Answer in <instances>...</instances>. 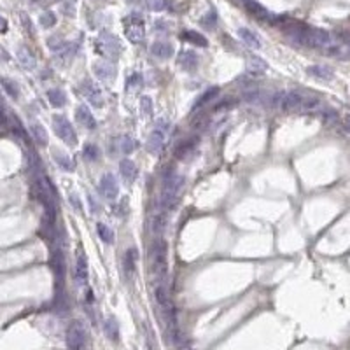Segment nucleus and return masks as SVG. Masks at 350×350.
<instances>
[{"instance_id":"1","label":"nucleus","mask_w":350,"mask_h":350,"mask_svg":"<svg viewBox=\"0 0 350 350\" xmlns=\"http://www.w3.org/2000/svg\"><path fill=\"white\" fill-rule=\"evenodd\" d=\"M154 298H156L158 310H160V314H161V321L165 322L168 335L177 336V317H175L172 298H170V293L165 284H158L154 287Z\"/></svg>"},{"instance_id":"2","label":"nucleus","mask_w":350,"mask_h":350,"mask_svg":"<svg viewBox=\"0 0 350 350\" xmlns=\"http://www.w3.org/2000/svg\"><path fill=\"white\" fill-rule=\"evenodd\" d=\"M184 182L186 179L177 172H168L165 175L163 189H161V205H163V208L170 210L177 205L179 196L184 189Z\"/></svg>"},{"instance_id":"3","label":"nucleus","mask_w":350,"mask_h":350,"mask_svg":"<svg viewBox=\"0 0 350 350\" xmlns=\"http://www.w3.org/2000/svg\"><path fill=\"white\" fill-rule=\"evenodd\" d=\"M151 263H152V273L156 279H160L158 284H163V279L166 275V243L165 240H158L151 249Z\"/></svg>"},{"instance_id":"4","label":"nucleus","mask_w":350,"mask_h":350,"mask_svg":"<svg viewBox=\"0 0 350 350\" xmlns=\"http://www.w3.org/2000/svg\"><path fill=\"white\" fill-rule=\"evenodd\" d=\"M168 121L166 119H160V121L156 123L154 130H152V133L149 135L147 139V151L151 152V154H158V152L163 149L165 142H166V133H168Z\"/></svg>"},{"instance_id":"5","label":"nucleus","mask_w":350,"mask_h":350,"mask_svg":"<svg viewBox=\"0 0 350 350\" xmlns=\"http://www.w3.org/2000/svg\"><path fill=\"white\" fill-rule=\"evenodd\" d=\"M125 33H126L128 41L133 42V44H139V42L144 41V37H146V28H144V20L139 12L130 14L125 20Z\"/></svg>"},{"instance_id":"6","label":"nucleus","mask_w":350,"mask_h":350,"mask_svg":"<svg viewBox=\"0 0 350 350\" xmlns=\"http://www.w3.org/2000/svg\"><path fill=\"white\" fill-rule=\"evenodd\" d=\"M53 130L63 142L68 144V146H74L75 140H77V135H75V130H74V126H72V123L68 121L65 116H62V114H54L53 116Z\"/></svg>"},{"instance_id":"7","label":"nucleus","mask_w":350,"mask_h":350,"mask_svg":"<svg viewBox=\"0 0 350 350\" xmlns=\"http://www.w3.org/2000/svg\"><path fill=\"white\" fill-rule=\"evenodd\" d=\"M86 343V327L83 322H72L67 329V347L70 350H83Z\"/></svg>"},{"instance_id":"8","label":"nucleus","mask_w":350,"mask_h":350,"mask_svg":"<svg viewBox=\"0 0 350 350\" xmlns=\"http://www.w3.org/2000/svg\"><path fill=\"white\" fill-rule=\"evenodd\" d=\"M81 91H83V95L88 98V102L93 105V107H102V105H104V96H102L100 88H98L93 81H89V79L83 81Z\"/></svg>"},{"instance_id":"9","label":"nucleus","mask_w":350,"mask_h":350,"mask_svg":"<svg viewBox=\"0 0 350 350\" xmlns=\"http://www.w3.org/2000/svg\"><path fill=\"white\" fill-rule=\"evenodd\" d=\"M93 70H95L96 77L102 79L104 83H112L114 77H116V67L109 60H98V62H95L93 63Z\"/></svg>"},{"instance_id":"10","label":"nucleus","mask_w":350,"mask_h":350,"mask_svg":"<svg viewBox=\"0 0 350 350\" xmlns=\"http://www.w3.org/2000/svg\"><path fill=\"white\" fill-rule=\"evenodd\" d=\"M102 46H104V51L107 53L109 58H118L119 53H121V44H119V39L116 35H112V33L109 32H104L100 35V39H98Z\"/></svg>"},{"instance_id":"11","label":"nucleus","mask_w":350,"mask_h":350,"mask_svg":"<svg viewBox=\"0 0 350 350\" xmlns=\"http://www.w3.org/2000/svg\"><path fill=\"white\" fill-rule=\"evenodd\" d=\"M100 193L105 196L107 200H114L119 193L118 179L114 177V173H104L100 179Z\"/></svg>"},{"instance_id":"12","label":"nucleus","mask_w":350,"mask_h":350,"mask_svg":"<svg viewBox=\"0 0 350 350\" xmlns=\"http://www.w3.org/2000/svg\"><path fill=\"white\" fill-rule=\"evenodd\" d=\"M75 118H77L79 125L84 126L86 130H95V128H96L95 118H93L91 110H89L86 105H79V107L75 109Z\"/></svg>"},{"instance_id":"13","label":"nucleus","mask_w":350,"mask_h":350,"mask_svg":"<svg viewBox=\"0 0 350 350\" xmlns=\"http://www.w3.org/2000/svg\"><path fill=\"white\" fill-rule=\"evenodd\" d=\"M119 172H121L123 179L131 184V182H135L137 175H139V168H137V165L133 163V161L125 158V160L119 161Z\"/></svg>"},{"instance_id":"14","label":"nucleus","mask_w":350,"mask_h":350,"mask_svg":"<svg viewBox=\"0 0 350 350\" xmlns=\"http://www.w3.org/2000/svg\"><path fill=\"white\" fill-rule=\"evenodd\" d=\"M75 277H77V282L81 285H86L88 282V261L86 256L81 250L77 252V261H75Z\"/></svg>"},{"instance_id":"15","label":"nucleus","mask_w":350,"mask_h":350,"mask_svg":"<svg viewBox=\"0 0 350 350\" xmlns=\"http://www.w3.org/2000/svg\"><path fill=\"white\" fill-rule=\"evenodd\" d=\"M151 53L160 60H168V58L173 56V48H172L170 42L156 41L154 44L151 46Z\"/></svg>"},{"instance_id":"16","label":"nucleus","mask_w":350,"mask_h":350,"mask_svg":"<svg viewBox=\"0 0 350 350\" xmlns=\"http://www.w3.org/2000/svg\"><path fill=\"white\" fill-rule=\"evenodd\" d=\"M177 63L184 68V70L193 72L195 68L198 67V56H196V53H193V51H182L177 58Z\"/></svg>"},{"instance_id":"17","label":"nucleus","mask_w":350,"mask_h":350,"mask_svg":"<svg viewBox=\"0 0 350 350\" xmlns=\"http://www.w3.org/2000/svg\"><path fill=\"white\" fill-rule=\"evenodd\" d=\"M238 37L242 39L243 44L247 48H252V49H259L261 48V39L249 28H238Z\"/></svg>"},{"instance_id":"18","label":"nucleus","mask_w":350,"mask_h":350,"mask_svg":"<svg viewBox=\"0 0 350 350\" xmlns=\"http://www.w3.org/2000/svg\"><path fill=\"white\" fill-rule=\"evenodd\" d=\"M306 72L312 75V77L319 79V81H331L335 77V72L333 68H329L327 65H312L306 68Z\"/></svg>"},{"instance_id":"19","label":"nucleus","mask_w":350,"mask_h":350,"mask_svg":"<svg viewBox=\"0 0 350 350\" xmlns=\"http://www.w3.org/2000/svg\"><path fill=\"white\" fill-rule=\"evenodd\" d=\"M18 60H20L21 65H23V68H28V70L35 68V65H37L35 56H33V54L28 51V48H25V46H21V48L18 49Z\"/></svg>"},{"instance_id":"20","label":"nucleus","mask_w":350,"mask_h":350,"mask_svg":"<svg viewBox=\"0 0 350 350\" xmlns=\"http://www.w3.org/2000/svg\"><path fill=\"white\" fill-rule=\"evenodd\" d=\"M266 68H268L266 62H264L263 58H259V56H250L249 62H247V70H249L252 75L263 74V72H266Z\"/></svg>"},{"instance_id":"21","label":"nucleus","mask_w":350,"mask_h":350,"mask_svg":"<svg viewBox=\"0 0 350 350\" xmlns=\"http://www.w3.org/2000/svg\"><path fill=\"white\" fill-rule=\"evenodd\" d=\"M243 4H245L247 11H249L252 16H256V18H259V20H266L268 18V11L264 9L259 2H256V0H243Z\"/></svg>"},{"instance_id":"22","label":"nucleus","mask_w":350,"mask_h":350,"mask_svg":"<svg viewBox=\"0 0 350 350\" xmlns=\"http://www.w3.org/2000/svg\"><path fill=\"white\" fill-rule=\"evenodd\" d=\"M135 263H137V249L131 247V249L126 250L125 258H123V270H125L128 277L135 271Z\"/></svg>"},{"instance_id":"23","label":"nucleus","mask_w":350,"mask_h":350,"mask_svg":"<svg viewBox=\"0 0 350 350\" xmlns=\"http://www.w3.org/2000/svg\"><path fill=\"white\" fill-rule=\"evenodd\" d=\"M48 100L53 107H63L67 104V95L60 88H53L48 91Z\"/></svg>"},{"instance_id":"24","label":"nucleus","mask_w":350,"mask_h":350,"mask_svg":"<svg viewBox=\"0 0 350 350\" xmlns=\"http://www.w3.org/2000/svg\"><path fill=\"white\" fill-rule=\"evenodd\" d=\"M182 37H184L187 42H191V44L198 46V48H207L208 46V41L205 39L200 32H195V30H186V32L182 33Z\"/></svg>"},{"instance_id":"25","label":"nucleus","mask_w":350,"mask_h":350,"mask_svg":"<svg viewBox=\"0 0 350 350\" xmlns=\"http://www.w3.org/2000/svg\"><path fill=\"white\" fill-rule=\"evenodd\" d=\"M30 131H32V137L35 139V142L39 144V146H46V144H48V131L44 130V126H42L41 123H32Z\"/></svg>"},{"instance_id":"26","label":"nucleus","mask_w":350,"mask_h":350,"mask_svg":"<svg viewBox=\"0 0 350 350\" xmlns=\"http://www.w3.org/2000/svg\"><path fill=\"white\" fill-rule=\"evenodd\" d=\"M53 156H54V161L60 165V168H63L65 172H72L74 170V161H72L70 156L63 154L60 151H53Z\"/></svg>"},{"instance_id":"27","label":"nucleus","mask_w":350,"mask_h":350,"mask_svg":"<svg viewBox=\"0 0 350 350\" xmlns=\"http://www.w3.org/2000/svg\"><path fill=\"white\" fill-rule=\"evenodd\" d=\"M105 335H107L109 340L116 341L118 336H119V326L116 322V319L114 317H109L107 321H105Z\"/></svg>"},{"instance_id":"28","label":"nucleus","mask_w":350,"mask_h":350,"mask_svg":"<svg viewBox=\"0 0 350 350\" xmlns=\"http://www.w3.org/2000/svg\"><path fill=\"white\" fill-rule=\"evenodd\" d=\"M217 95H219V89H217V88L207 89V93H203V95L200 96V98H196V104L193 105V110L200 109V107H203L205 104H208V100H212V98L217 96Z\"/></svg>"},{"instance_id":"29","label":"nucleus","mask_w":350,"mask_h":350,"mask_svg":"<svg viewBox=\"0 0 350 350\" xmlns=\"http://www.w3.org/2000/svg\"><path fill=\"white\" fill-rule=\"evenodd\" d=\"M119 149H121L125 154H130V152H133L137 149V140H133L128 135H123L121 139H119Z\"/></svg>"},{"instance_id":"30","label":"nucleus","mask_w":350,"mask_h":350,"mask_svg":"<svg viewBox=\"0 0 350 350\" xmlns=\"http://www.w3.org/2000/svg\"><path fill=\"white\" fill-rule=\"evenodd\" d=\"M96 231H98V235H100L102 242H105V243H112L114 242V231L109 228V226L98 223L96 224Z\"/></svg>"},{"instance_id":"31","label":"nucleus","mask_w":350,"mask_h":350,"mask_svg":"<svg viewBox=\"0 0 350 350\" xmlns=\"http://www.w3.org/2000/svg\"><path fill=\"white\" fill-rule=\"evenodd\" d=\"M83 156L86 158L88 161H96L100 158V149L95 144H86L83 149Z\"/></svg>"},{"instance_id":"32","label":"nucleus","mask_w":350,"mask_h":350,"mask_svg":"<svg viewBox=\"0 0 350 350\" xmlns=\"http://www.w3.org/2000/svg\"><path fill=\"white\" fill-rule=\"evenodd\" d=\"M142 84H144L142 75H140L139 72H133V74L128 77L126 86L130 88V91H139V89H142Z\"/></svg>"},{"instance_id":"33","label":"nucleus","mask_w":350,"mask_h":350,"mask_svg":"<svg viewBox=\"0 0 350 350\" xmlns=\"http://www.w3.org/2000/svg\"><path fill=\"white\" fill-rule=\"evenodd\" d=\"M0 83H2L4 89H6V91L9 93V96H12V98H18V95H20V89H18V84H16L14 81H11V79H6V77H4L2 81H0Z\"/></svg>"},{"instance_id":"34","label":"nucleus","mask_w":350,"mask_h":350,"mask_svg":"<svg viewBox=\"0 0 350 350\" xmlns=\"http://www.w3.org/2000/svg\"><path fill=\"white\" fill-rule=\"evenodd\" d=\"M65 44H67V42H65V41H62L60 37H51V39L48 41L49 49L53 51V53H56V54H58L63 48H65Z\"/></svg>"},{"instance_id":"35","label":"nucleus","mask_w":350,"mask_h":350,"mask_svg":"<svg viewBox=\"0 0 350 350\" xmlns=\"http://www.w3.org/2000/svg\"><path fill=\"white\" fill-rule=\"evenodd\" d=\"M140 110H142V114L146 118L152 116V100L149 96H142V100H140Z\"/></svg>"},{"instance_id":"36","label":"nucleus","mask_w":350,"mask_h":350,"mask_svg":"<svg viewBox=\"0 0 350 350\" xmlns=\"http://www.w3.org/2000/svg\"><path fill=\"white\" fill-rule=\"evenodd\" d=\"M39 21H41V25H42L44 28H51L54 23H56V18H54L53 12H44V14L41 16V20H39Z\"/></svg>"},{"instance_id":"37","label":"nucleus","mask_w":350,"mask_h":350,"mask_svg":"<svg viewBox=\"0 0 350 350\" xmlns=\"http://www.w3.org/2000/svg\"><path fill=\"white\" fill-rule=\"evenodd\" d=\"M147 7L151 11H163L165 9V0H147Z\"/></svg>"},{"instance_id":"38","label":"nucleus","mask_w":350,"mask_h":350,"mask_svg":"<svg viewBox=\"0 0 350 350\" xmlns=\"http://www.w3.org/2000/svg\"><path fill=\"white\" fill-rule=\"evenodd\" d=\"M203 23L205 25H210V27H214V23H216V14H214V12H210L208 16H205Z\"/></svg>"},{"instance_id":"39","label":"nucleus","mask_w":350,"mask_h":350,"mask_svg":"<svg viewBox=\"0 0 350 350\" xmlns=\"http://www.w3.org/2000/svg\"><path fill=\"white\" fill-rule=\"evenodd\" d=\"M7 30V23H6V20L0 16V33H4Z\"/></svg>"},{"instance_id":"40","label":"nucleus","mask_w":350,"mask_h":350,"mask_svg":"<svg viewBox=\"0 0 350 350\" xmlns=\"http://www.w3.org/2000/svg\"><path fill=\"white\" fill-rule=\"evenodd\" d=\"M89 207H91V210L98 212V205H96V202H95V198H91V196H89Z\"/></svg>"},{"instance_id":"41","label":"nucleus","mask_w":350,"mask_h":350,"mask_svg":"<svg viewBox=\"0 0 350 350\" xmlns=\"http://www.w3.org/2000/svg\"><path fill=\"white\" fill-rule=\"evenodd\" d=\"M345 125H347V128L350 130V114H348V116H345Z\"/></svg>"}]
</instances>
